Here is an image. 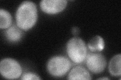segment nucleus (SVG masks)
<instances>
[{"instance_id":"f257e3e1","label":"nucleus","mask_w":121,"mask_h":80,"mask_svg":"<svg viewBox=\"0 0 121 80\" xmlns=\"http://www.w3.org/2000/svg\"><path fill=\"white\" fill-rule=\"evenodd\" d=\"M37 17V10L35 3L29 1L23 2L16 11L17 26L22 30L27 31L35 25Z\"/></svg>"},{"instance_id":"f03ea898","label":"nucleus","mask_w":121,"mask_h":80,"mask_svg":"<svg viewBox=\"0 0 121 80\" xmlns=\"http://www.w3.org/2000/svg\"><path fill=\"white\" fill-rule=\"evenodd\" d=\"M67 53L70 59L76 64L83 62L87 55L85 43L80 38H72L67 44Z\"/></svg>"},{"instance_id":"7ed1b4c3","label":"nucleus","mask_w":121,"mask_h":80,"mask_svg":"<svg viewBox=\"0 0 121 80\" xmlns=\"http://www.w3.org/2000/svg\"><path fill=\"white\" fill-rule=\"evenodd\" d=\"M70 60L65 57L59 56L51 58L47 65L48 73L56 77H62L69 71L71 67Z\"/></svg>"},{"instance_id":"20e7f679","label":"nucleus","mask_w":121,"mask_h":80,"mask_svg":"<svg viewBox=\"0 0 121 80\" xmlns=\"http://www.w3.org/2000/svg\"><path fill=\"white\" fill-rule=\"evenodd\" d=\"M0 72L3 77L7 79H16L22 73V69L16 60L11 58L3 59L0 63Z\"/></svg>"},{"instance_id":"39448f33","label":"nucleus","mask_w":121,"mask_h":80,"mask_svg":"<svg viewBox=\"0 0 121 80\" xmlns=\"http://www.w3.org/2000/svg\"><path fill=\"white\" fill-rule=\"evenodd\" d=\"M85 60L87 67L94 74L101 73L107 66V60L100 53H89Z\"/></svg>"},{"instance_id":"423d86ee","label":"nucleus","mask_w":121,"mask_h":80,"mask_svg":"<svg viewBox=\"0 0 121 80\" xmlns=\"http://www.w3.org/2000/svg\"><path fill=\"white\" fill-rule=\"evenodd\" d=\"M67 5L66 0H43L40 3L41 10L48 14H56L61 12L66 8Z\"/></svg>"},{"instance_id":"0eeeda50","label":"nucleus","mask_w":121,"mask_h":80,"mask_svg":"<svg viewBox=\"0 0 121 80\" xmlns=\"http://www.w3.org/2000/svg\"><path fill=\"white\" fill-rule=\"evenodd\" d=\"M67 79L69 80H91V77L89 72L85 68L77 66L71 70Z\"/></svg>"},{"instance_id":"6e6552de","label":"nucleus","mask_w":121,"mask_h":80,"mask_svg":"<svg viewBox=\"0 0 121 80\" xmlns=\"http://www.w3.org/2000/svg\"><path fill=\"white\" fill-rule=\"evenodd\" d=\"M7 39L11 42H17L19 41L23 35L22 30L17 26L13 25L8 28L5 33Z\"/></svg>"},{"instance_id":"1a4fd4ad","label":"nucleus","mask_w":121,"mask_h":80,"mask_svg":"<svg viewBox=\"0 0 121 80\" xmlns=\"http://www.w3.org/2000/svg\"><path fill=\"white\" fill-rule=\"evenodd\" d=\"M121 55L113 56L109 63L108 70L109 73L115 77H120L121 75Z\"/></svg>"},{"instance_id":"9d476101","label":"nucleus","mask_w":121,"mask_h":80,"mask_svg":"<svg viewBox=\"0 0 121 80\" xmlns=\"http://www.w3.org/2000/svg\"><path fill=\"white\" fill-rule=\"evenodd\" d=\"M87 46L90 51L93 52H100L104 50L105 43L104 39L101 36H96L89 41Z\"/></svg>"},{"instance_id":"9b49d317","label":"nucleus","mask_w":121,"mask_h":80,"mask_svg":"<svg viewBox=\"0 0 121 80\" xmlns=\"http://www.w3.org/2000/svg\"><path fill=\"white\" fill-rule=\"evenodd\" d=\"M12 18L8 11L1 9L0 10V28L7 29L11 27Z\"/></svg>"},{"instance_id":"f8f14e48","label":"nucleus","mask_w":121,"mask_h":80,"mask_svg":"<svg viewBox=\"0 0 121 80\" xmlns=\"http://www.w3.org/2000/svg\"><path fill=\"white\" fill-rule=\"evenodd\" d=\"M23 80H40L41 78L36 74L31 73H26L22 75L21 78Z\"/></svg>"},{"instance_id":"ddd939ff","label":"nucleus","mask_w":121,"mask_h":80,"mask_svg":"<svg viewBox=\"0 0 121 80\" xmlns=\"http://www.w3.org/2000/svg\"><path fill=\"white\" fill-rule=\"evenodd\" d=\"M72 33L74 36L76 37L80 33V29L79 28L75 27H73L72 29Z\"/></svg>"},{"instance_id":"4468645a","label":"nucleus","mask_w":121,"mask_h":80,"mask_svg":"<svg viewBox=\"0 0 121 80\" xmlns=\"http://www.w3.org/2000/svg\"><path fill=\"white\" fill-rule=\"evenodd\" d=\"M98 80H109V78H100L98 79Z\"/></svg>"}]
</instances>
